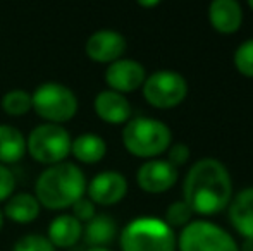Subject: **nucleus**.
Instances as JSON below:
<instances>
[{"instance_id": "8", "label": "nucleus", "mask_w": 253, "mask_h": 251, "mask_svg": "<svg viewBox=\"0 0 253 251\" xmlns=\"http://www.w3.org/2000/svg\"><path fill=\"white\" fill-rule=\"evenodd\" d=\"M143 97L155 108H174L188 97V83L176 71H157L147 76L143 83Z\"/></svg>"}, {"instance_id": "19", "label": "nucleus", "mask_w": 253, "mask_h": 251, "mask_svg": "<svg viewBox=\"0 0 253 251\" xmlns=\"http://www.w3.org/2000/svg\"><path fill=\"white\" fill-rule=\"evenodd\" d=\"M117 225L110 215H95L83 229V238L90 248H105L116 239Z\"/></svg>"}, {"instance_id": "27", "label": "nucleus", "mask_w": 253, "mask_h": 251, "mask_svg": "<svg viewBox=\"0 0 253 251\" xmlns=\"http://www.w3.org/2000/svg\"><path fill=\"white\" fill-rule=\"evenodd\" d=\"M188 158H190V148L183 143L172 144V146H169V150H167V162L172 164L176 169L186 164Z\"/></svg>"}, {"instance_id": "26", "label": "nucleus", "mask_w": 253, "mask_h": 251, "mask_svg": "<svg viewBox=\"0 0 253 251\" xmlns=\"http://www.w3.org/2000/svg\"><path fill=\"white\" fill-rule=\"evenodd\" d=\"M16 189V176L7 165L0 164V201H7Z\"/></svg>"}, {"instance_id": "1", "label": "nucleus", "mask_w": 253, "mask_h": 251, "mask_svg": "<svg viewBox=\"0 0 253 251\" xmlns=\"http://www.w3.org/2000/svg\"><path fill=\"white\" fill-rule=\"evenodd\" d=\"M233 200L229 171L215 158L195 162L184 176L183 201L197 215H215Z\"/></svg>"}, {"instance_id": "16", "label": "nucleus", "mask_w": 253, "mask_h": 251, "mask_svg": "<svg viewBox=\"0 0 253 251\" xmlns=\"http://www.w3.org/2000/svg\"><path fill=\"white\" fill-rule=\"evenodd\" d=\"M47 238L53 248H73L83 238V224L78 222L73 215H59L48 225Z\"/></svg>"}, {"instance_id": "15", "label": "nucleus", "mask_w": 253, "mask_h": 251, "mask_svg": "<svg viewBox=\"0 0 253 251\" xmlns=\"http://www.w3.org/2000/svg\"><path fill=\"white\" fill-rule=\"evenodd\" d=\"M229 220L245 239H253V186L240 191L231 200Z\"/></svg>"}, {"instance_id": "2", "label": "nucleus", "mask_w": 253, "mask_h": 251, "mask_svg": "<svg viewBox=\"0 0 253 251\" xmlns=\"http://www.w3.org/2000/svg\"><path fill=\"white\" fill-rule=\"evenodd\" d=\"M86 193L84 172L71 162L48 165L35 182V196L47 210H66Z\"/></svg>"}, {"instance_id": "13", "label": "nucleus", "mask_w": 253, "mask_h": 251, "mask_svg": "<svg viewBox=\"0 0 253 251\" xmlns=\"http://www.w3.org/2000/svg\"><path fill=\"white\" fill-rule=\"evenodd\" d=\"M95 114L107 124H126L131 119V104L124 95L112 90H103L93 100Z\"/></svg>"}, {"instance_id": "17", "label": "nucleus", "mask_w": 253, "mask_h": 251, "mask_svg": "<svg viewBox=\"0 0 253 251\" xmlns=\"http://www.w3.org/2000/svg\"><path fill=\"white\" fill-rule=\"evenodd\" d=\"M42 210L40 201L31 193H16L5 201L2 214L16 224H31L38 218Z\"/></svg>"}, {"instance_id": "4", "label": "nucleus", "mask_w": 253, "mask_h": 251, "mask_svg": "<svg viewBox=\"0 0 253 251\" xmlns=\"http://www.w3.org/2000/svg\"><path fill=\"white\" fill-rule=\"evenodd\" d=\"M121 251H176L174 231L157 217H136L121 231Z\"/></svg>"}, {"instance_id": "14", "label": "nucleus", "mask_w": 253, "mask_h": 251, "mask_svg": "<svg viewBox=\"0 0 253 251\" xmlns=\"http://www.w3.org/2000/svg\"><path fill=\"white\" fill-rule=\"evenodd\" d=\"M209 21L220 35H233L241 28L243 9L236 0H213L209 5Z\"/></svg>"}, {"instance_id": "9", "label": "nucleus", "mask_w": 253, "mask_h": 251, "mask_svg": "<svg viewBox=\"0 0 253 251\" xmlns=\"http://www.w3.org/2000/svg\"><path fill=\"white\" fill-rule=\"evenodd\" d=\"M147 79V71L138 61L133 59H119V61L109 64L105 69V83L109 90L116 93H131L143 86Z\"/></svg>"}, {"instance_id": "11", "label": "nucleus", "mask_w": 253, "mask_h": 251, "mask_svg": "<svg viewBox=\"0 0 253 251\" xmlns=\"http://www.w3.org/2000/svg\"><path fill=\"white\" fill-rule=\"evenodd\" d=\"M177 181V169L167 160L152 158L140 165L136 172V182L145 193L160 194L166 193L176 184Z\"/></svg>"}, {"instance_id": "7", "label": "nucleus", "mask_w": 253, "mask_h": 251, "mask_svg": "<svg viewBox=\"0 0 253 251\" xmlns=\"http://www.w3.org/2000/svg\"><path fill=\"white\" fill-rule=\"evenodd\" d=\"M177 248L179 251H240L229 232L207 220H191L183 227Z\"/></svg>"}, {"instance_id": "3", "label": "nucleus", "mask_w": 253, "mask_h": 251, "mask_svg": "<svg viewBox=\"0 0 253 251\" xmlns=\"http://www.w3.org/2000/svg\"><path fill=\"white\" fill-rule=\"evenodd\" d=\"M172 133L162 121L153 117H134L123 129V144L133 157L155 158L169 150Z\"/></svg>"}, {"instance_id": "25", "label": "nucleus", "mask_w": 253, "mask_h": 251, "mask_svg": "<svg viewBox=\"0 0 253 251\" xmlns=\"http://www.w3.org/2000/svg\"><path fill=\"white\" fill-rule=\"evenodd\" d=\"M97 215V210H95V203H91L88 198H80L76 203L73 205V217L76 218L81 224H88L91 218Z\"/></svg>"}, {"instance_id": "28", "label": "nucleus", "mask_w": 253, "mask_h": 251, "mask_svg": "<svg viewBox=\"0 0 253 251\" xmlns=\"http://www.w3.org/2000/svg\"><path fill=\"white\" fill-rule=\"evenodd\" d=\"M240 251H253V239H245L243 250H240Z\"/></svg>"}, {"instance_id": "29", "label": "nucleus", "mask_w": 253, "mask_h": 251, "mask_svg": "<svg viewBox=\"0 0 253 251\" xmlns=\"http://www.w3.org/2000/svg\"><path fill=\"white\" fill-rule=\"evenodd\" d=\"M140 3L141 7H155V5H159V0H153V2H143V0H141V2H138Z\"/></svg>"}, {"instance_id": "12", "label": "nucleus", "mask_w": 253, "mask_h": 251, "mask_svg": "<svg viewBox=\"0 0 253 251\" xmlns=\"http://www.w3.org/2000/svg\"><path fill=\"white\" fill-rule=\"evenodd\" d=\"M126 38L114 30H98L84 43L88 59L98 64H112L123 59L126 52Z\"/></svg>"}, {"instance_id": "6", "label": "nucleus", "mask_w": 253, "mask_h": 251, "mask_svg": "<svg viewBox=\"0 0 253 251\" xmlns=\"http://www.w3.org/2000/svg\"><path fill=\"white\" fill-rule=\"evenodd\" d=\"M71 134L60 124H40L26 138V151L33 160L45 165H55L71 155Z\"/></svg>"}, {"instance_id": "5", "label": "nucleus", "mask_w": 253, "mask_h": 251, "mask_svg": "<svg viewBox=\"0 0 253 251\" xmlns=\"http://www.w3.org/2000/svg\"><path fill=\"white\" fill-rule=\"evenodd\" d=\"M33 110L48 124H60L71 121L78 112V97L62 83L47 81L31 93Z\"/></svg>"}, {"instance_id": "18", "label": "nucleus", "mask_w": 253, "mask_h": 251, "mask_svg": "<svg viewBox=\"0 0 253 251\" xmlns=\"http://www.w3.org/2000/svg\"><path fill=\"white\" fill-rule=\"evenodd\" d=\"M71 153L81 164H98L107 153V143L100 134L83 133L73 140Z\"/></svg>"}, {"instance_id": "30", "label": "nucleus", "mask_w": 253, "mask_h": 251, "mask_svg": "<svg viewBox=\"0 0 253 251\" xmlns=\"http://www.w3.org/2000/svg\"><path fill=\"white\" fill-rule=\"evenodd\" d=\"M86 251H110V250H107V248H88Z\"/></svg>"}, {"instance_id": "24", "label": "nucleus", "mask_w": 253, "mask_h": 251, "mask_svg": "<svg viewBox=\"0 0 253 251\" xmlns=\"http://www.w3.org/2000/svg\"><path fill=\"white\" fill-rule=\"evenodd\" d=\"M12 251H55V248H53V245L48 241L47 236L26 234L17 239Z\"/></svg>"}, {"instance_id": "32", "label": "nucleus", "mask_w": 253, "mask_h": 251, "mask_svg": "<svg viewBox=\"0 0 253 251\" xmlns=\"http://www.w3.org/2000/svg\"><path fill=\"white\" fill-rule=\"evenodd\" d=\"M248 5H250V9L253 10V0H250V3H248Z\"/></svg>"}, {"instance_id": "10", "label": "nucleus", "mask_w": 253, "mask_h": 251, "mask_svg": "<svg viewBox=\"0 0 253 251\" xmlns=\"http://www.w3.org/2000/svg\"><path fill=\"white\" fill-rule=\"evenodd\" d=\"M86 193L91 203L110 207L119 203L127 194V181L121 172L103 171L86 184Z\"/></svg>"}, {"instance_id": "31", "label": "nucleus", "mask_w": 253, "mask_h": 251, "mask_svg": "<svg viewBox=\"0 0 253 251\" xmlns=\"http://www.w3.org/2000/svg\"><path fill=\"white\" fill-rule=\"evenodd\" d=\"M2 225H3V214H2V210H0V229H2Z\"/></svg>"}, {"instance_id": "23", "label": "nucleus", "mask_w": 253, "mask_h": 251, "mask_svg": "<svg viewBox=\"0 0 253 251\" xmlns=\"http://www.w3.org/2000/svg\"><path fill=\"white\" fill-rule=\"evenodd\" d=\"M234 67L240 74L253 77V38L243 41L234 52Z\"/></svg>"}, {"instance_id": "20", "label": "nucleus", "mask_w": 253, "mask_h": 251, "mask_svg": "<svg viewBox=\"0 0 253 251\" xmlns=\"http://www.w3.org/2000/svg\"><path fill=\"white\" fill-rule=\"evenodd\" d=\"M26 153V138L17 127L0 124V164H16Z\"/></svg>"}, {"instance_id": "22", "label": "nucleus", "mask_w": 253, "mask_h": 251, "mask_svg": "<svg viewBox=\"0 0 253 251\" xmlns=\"http://www.w3.org/2000/svg\"><path fill=\"white\" fill-rule=\"evenodd\" d=\"M193 215L195 214L191 212V208L188 207L183 200H179V201H174V203H170L169 207H167L166 220L164 222H166L170 229L186 227V225L191 222V217H193Z\"/></svg>"}, {"instance_id": "21", "label": "nucleus", "mask_w": 253, "mask_h": 251, "mask_svg": "<svg viewBox=\"0 0 253 251\" xmlns=\"http://www.w3.org/2000/svg\"><path fill=\"white\" fill-rule=\"evenodd\" d=\"M0 107L7 115L12 117H21V115L28 114L33 108L31 105V93L26 90H10L0 100Z\"/></svg>"}]
</instances>
